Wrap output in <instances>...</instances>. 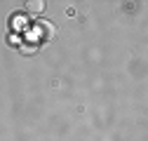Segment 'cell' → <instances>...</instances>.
Returning a JSON list of instances; mask_svg holds the SVG:
<instances>
[{"label": "cell", "mask_w": 148, "mask_h": 141, "mask_svg": "<svg viewBox=\"0 0 148 141\" xmlns=\"http://www.w3.org/2000/svg\"><path fill=\"white\" fill-rule=\"evenodd\" d=\"M33 33H35V38H40V40H47L54 35V26L49 21H38L33 26Z\"/></svg>", "instance_id": "cell-1"}, {"label": "cell", "mask_w": 148, "mask_h": 141, "mask_svg": "<svg viewBox=\"0 0 148 141\" xmlns=\"http://www.w3.org/2000/svg\"><path fill=\"white\" fill-rule=\"evenodd\" d=\"M26 10L33 12V14H40L45 10V3H42V0H31V3H26Z\"/></svg>", "instance_id": "cell-2"}, {"label": "cell", "mask_w": 148, "mask_h": 141, "mask_svg": "<svg viewBox=\"0 0 148 141\" xmlns=\"http://www.w3.org/2000/svg\"><path fill=\"white\" fill-rule=\"evenodd\" d=\"M12 24H14V28H16V31H24V28H28V19H26V16H21V14L12 16Z\"/></svg>", "instance_id": "cell-3"}, {"label": "cell", "mask_w": 148, "mask_h": 141, "mask_svg": "<svg viewBox=\"0 0 148 141\" xmlns=\"http://www.w3.org/2000/svg\"><path fill=\"white\" fill-rule=\"evenodd\" d=\"M35 49H38V45H24V47H21V52H24V54H33Z\"/></svg>", "instance_id": "cell-4"}]
</instances>
